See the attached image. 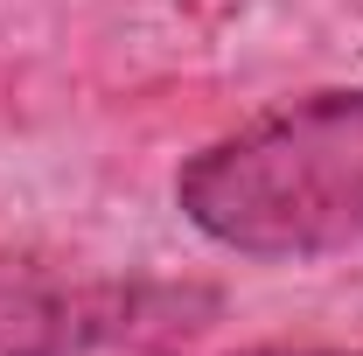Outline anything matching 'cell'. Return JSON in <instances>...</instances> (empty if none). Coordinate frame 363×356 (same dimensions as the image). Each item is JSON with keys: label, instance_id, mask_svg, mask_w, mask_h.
<instances>
[{"label": "cell", "instance_id": "cell-1", "mask_svg": "<svg viewBox=\"0 0 363 356\" xmlns=\"http://www.w3.org/2000/svg\"><path fill=\"white\" fill-rule=\"evenodd\" d=\"M175 210L238 259H335L363 245V84L315 91L189 154Z\"/></svg>", "mask_w": 363, "mask_h": 356}, {"label": "cell", "instance_id": "cell-2", "mask_svg": "<svg viewBox=\"0 0 363 356\" xmlns=\"http://www.w3.org/2000/svg\"><path fill=\"white\" fill-rule=\"evenodd\" d=\"M196 314H210V294L84 279L0 245V356H91L119 343H161L203 328Z\"/></svg>", "mask_w": 363, "mask_h": 356}, {"label": "cell", "instance_id": "cell-3", "mask_svg": "<svg viewBox=\"0 0 363 356\" xmlns=\"http://www.w3.org/2000/svg\"><path fill=\"white\" fill-rule=\"evenodd\" d=\"M238 356H363V350H238Z\"/></svg>", "mask_w": 363, "mask_h": 356}]
</instances>
